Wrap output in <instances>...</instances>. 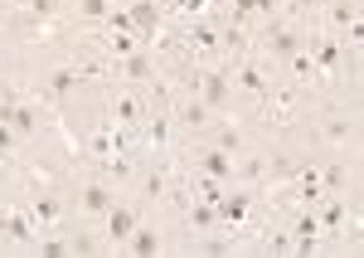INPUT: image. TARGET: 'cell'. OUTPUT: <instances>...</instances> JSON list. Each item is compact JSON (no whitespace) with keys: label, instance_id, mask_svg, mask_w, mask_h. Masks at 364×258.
<instances>
[{"label":"cell","instance_id":"cell-1","mask_svg":"<svg viewBox=\"0 0 364 258\" xmlns=\"http://www.w3.org/2000/svg\"><path fill=\"white\" fill-rule=\"evenodd\" d=\"M199 171L214 175V180H228V175H233V156H228L224 146H214V151H199Z\"/></svg>","mask_w":364,"mask_h":258},{"label":"cell","instance_id":"cell-2","mask_svg":"<svg viewBox=\"0 0 364 258\" xmlns=\"http://www.w3.org/2000/svg\"><path fill=\"white\" fill-rule=\"evenodd\" d=\"M199 93H204L209 108H224L228 103V78L224 73H199Z\"/></svg>","mask_w":364,"mask_h":258},{"label":"cell","instance_id":"cell-3","mask_svg":"<svg viewBox=\"0 0 364 258\" xmlns=\"http://www.w3.org/2000/svg\"><path fill=\"white\" fill-rule=\"evenodd\" d=\"M127 15H132V29H136V34H151V29L161 25V10H156V0H136Z\"/></svg>","mask_w":364,"mask_h":258},{"label":"cell","instance_id":"cell-4","mask_svg":"<svg viewBox=\"0 0 364 258\" xmlns=\"http://www.w3.org/2000/svg\"><path fill=\"white\" fill-rule=\"evenodd\" d=\"M214 215H219V225H243L248 220V195H224L214 205Z\"/></svg>","mask_w":364,"mask_h":258},{"label":"cell","instance_id":"cell-5","mask_svg":"<svg viewBox=\"0 0 364 258\" xmlns=\"http://www.w3.org/2000/svg\"><path fill=\"white\" fill-rule=\"evenodd\" d=\"M132 229H136V215H132V210H107V234H112V239H132Z\"/></svg>","mask_w":364,"mask_h":258},{"label":"cell","instance_id":"cell-6","mask_svg":"<svg viewBox=\"0 0 364 258\" xmlns=\"http://www.w3.org/2000/svg\"><path fill=\"white\" fill-rule=\"evenodd\" d=\"M0 122H10L15 132H34V122H39V117L29 113V108H15V103H0Z\"/></svg>","mask_w":364,"mask_h":258},{"label":"cell","instance_id":"cell-7","mask_svg":"<svg viewBox=\"0 0 364 258\" xmlns=\"http://www.w3.org/2000/svg\"><path fill=\"white\" fill-rule=\"evenodd\" d=\"M83 210L87 215H107V210H112V190H107V185H87L83 190Z\"/></svg>","mask_w":364,"mask_h":258},{"label":"cell","instance_id":"cell-8","mask_svg":"<svg viewBox=\"0 0 364 258\" xmlns=\"http://www.w3.org/2000/svg\"><path fill=\"white\" fill-rule=\"evenodd\" d=\"M132 254H136V258L161 254V234H156V229H132Z\"/></svg>","mask_w":364,"mask_h":258},{"label":"cell","instance_id":"cell-9","mask_svg":"<svg viewBox=\"0 0 364 258\" xmlns=\"http://www.w3.org/2000/svg\"><path fill=\"white\" fill-rule=\"evenodd\" d=\"M267 49H272V54H282V58H291L296 49H301V39H296L291 29H272V34H267Z\"/></svg>","mask_w":364,"mask_h":258},{"label":"cell","instance_id":"cell-10","mask_svg":"<svg viewBox=\"0 0 364 258\" xmlns=\"http://www.w3.org/2000/svg\"><path fill=\"white\" fill-rule=\"evenodd\" d=\"M78 83H83V68H58L54 78H49V88H54V93H73Z\"/></svg>","mask_w":364,"mask_h":258},{"label":"cell","instance_id":"cell-11","mask_svg":"<svg viewBox=\"0 0 364 258\" xmlns=\"http://www.w3.org/2000/svg\"><path fill=\"white\" fill-rule=\"evenodd\" d=\"M190 225H195V229H214V225H219L214 205H209V200H204V205H195V210H190Z\"/></svg>","mask_w":364,"mask_h":258},{"label":"cell","instance_id":"cell-12","mask_svg":"<svg viewBox=\"0 0 364 258\" xmlns=\"http://www.w3.org/2000/svg\"><path fill=\"white\" fill-rule=\"evenodd\" d=\"M112 117H117V122H136V117H141V103H136V98H117V103H112Z\"/></svg>","mask_w":364,"mask_h":258},{"label":"cell","instance_id":"cell-13","mask_svg":"<svg viewBox=\"0 0 364 258\" xmlns=\"http://www.w3.org/2000/svg\"><path fill=\"white\" fill-rule=\"evenodd\" d=\"M34 220H39V225H54V220H58V205L49 200V195H39V200H34Z\"/></svg>","mask_w":364,"mask_h":258},{"label":"cell","instance_id":"cell-14","mask_svg":"<svg viewBox=\"0 0 364 258\" xmlns=\"http://www.w3.org/2000/svg\"><path fill=\"white\" fill-rule=\"evenodd\" d=\"M301 200H311V205L321 200V175L316 171H301Z\"/></svg>","mask_w":364,"mask_h":258},{"label":"cell","instance_id":"cell-15","mask_svg":"<svg viewBox=\"0 0 364 258\" xmlns=\"http://www.w3.org/2000/svg\"><path fill=\"white\" fill-rule=\"evenodd\" d=\"M107 0H78V15H87V20H107Z\"/></svg>","mask_w":364,"mask_h":258},{"label":"cell","instance_id":"cell-16","mask_svg":"<svg viewBox=\"0 0 364 258\" xmlns=\"http://www.w3.org/2000/svg\"><path fill=\"white\" fill-rule=\"evenodd\" d=\"M122 73H127V78H146V73H151V63H146L141 54H127V63H122Z\"/></svg>","mask_w":364,"mask_h":258},{"label":"cell","instance_id":"cell-17","mask_svg":"<svg viewBox=\"0 0 364 258\" xmlns=\"http://www.w3.org/2000/svg\"><path fill=\"white\" fill-rule=\"evenodd\" d=\"M5 234L10 239H29V220L25 215H5Z\"/></svg>","mask_w":364,"mask_h":258},{"label":"cell","instance_id":"cell-18","mask_svg":"<svg viewBox=\"0 0 364 258\" xmlns=\"http://www.w3.org/2000/svg\"><path fill=\"white\" fill-rule=\"evenodd\" d=\"M238 88H248V93H262V88H267V78H262L257 68H243V73H238Z\"/></svg>","mask_w":364,"mask_h":258},{"label":"cell","instance_id":"cell-19","mask_svg":"<svg viewBox=\"0 0 364 258\" xmlns=\"http://www.w3.org/2000/svg\"><path fill=\"white\" fill-rule=\"evenodd\" d=\"M107 25H112V34H132V15L127 10H107Z\"/></svg>","mask_w":364,"mask_h":258},{"label":"cell","instance_id":"cell-20","mask_svg":"<svg viewBox=\"0 0 364 258\" xmlns=\"http://www.w3.org/2000/svg\"><path fill=\"white\" fill-rule=\"evenodd\" d=\"M185 122H190V127H204V122H209V103H190V108H185Z\"/></svg>","mask_w":364,"mask_h":258},{"label":"cell","instance_id":"cell-21","mask_svg":"<svg viewBox=\"0 0 364 258\" xmlns=\"http://www.w3.org/2000/svg\"><path fill=\"white\" fill-rule=\"evenodd\" d=\"M107 44H112V54H136V39H132V34H112V39H107Z\"/></svg>","mask_w":364,"mask_h":258},{"label":"cell","instance_id":"cell-22","mask_svg":"<svg viewBox=\"0 0 364 258\" xmlns=\"http://www.w3.org/2000/svg\"><path fill=\"white\" fill-rule=\"evenodd\" d=\"M190 44H195V49H214V29H209V25H199L195 34H190Z\"/></svg>","mask_w":364,"mask_h":258},{"label":"cell","instance_id":"cell-23","mask_svg":"<svg viewBox=\"0 0 364 258\" xmlns=\"http://www.w3.org/2000/svg\"><path fill=\"white\" fill-rule=\"evenodd\" d=\"M29 15H34V20H49V15H54V0H29Z\"/></svg>","mask_w":364,"mask_h":258},{"label":"cell","instance_id":"cell-24","mask_svg":"<svg viewBox=\"0 0 364 258\" xmlns=\"http://www.w3.org/2000/svg\"><path fill=\"white\" fill-rule=\"evenodd\" d=\"M233 10H238V15H248V10H272V0H233Z\"/></svg>","mask_w":364,"mask_h":258},{"label":"cell","instance_id":"cell-25","mask_svg":"<svg viewBox=\"0 0 364 258\" xmlns=\"http://www.w3.org/2000/svg\"><path fill=\"white\" fill-rule=\"evenodd\" d=\"M291 73H296V78H301V83H306V78H311V58L291 54Z\"/></svg>","mask_w":364,"mask_h":258},{"label":"cell","instance_id":"cell-26","mask_svg":"<svg viewBox=\"0 0 364 258\" xmlns=\"http://www.w3.org/2000/svg\"><path fill=\"white\" fill-rule=\"evenodd\" d=\"M146 195L161 200V195H166V175H151V180H146Z\"/></svg>","mask_w":364,"mask_h":258},{"label":"cell","instance_id":"cell-27","mask_svg":"<svg viewBox=\"0 0 364 258\" xmlns=\"http://www.w3.org/2000/svg\"><path fill=\"white\" fill-rule=\"evenodd\" d=\"M151 146H166V117L151 122Z\"/></svg>","mask_w":364,"mask_h":258},{"label":"cell","instance_id":"cell-28","mask_svg":"<svg viewBox=\"0 0 364 258\" xmlns=\"http://www.w3.org/2000/svg\"><path fill=\"white\" fill-rule=\"evenodd\" d=\"M10 146H15V127H10V122H0V156H5Z\"/></svg>","mask_w":364,"mask_h":258},{"label":"cell","instance_id":"cell-29","mask_svg":"<svg viewBox=\"0 0 364 258\" xmlns=\"http://www.w3.org/2000/svg\"><path fill=\"white\" fill-rule=\"evenodd\" d=\"M336 58H340L336 44H321V68H336Z\"/></svg>","mask_w":364,"mask_h":258},{"label":"cell","instance_id":"cell-30","mask_svg":"<svg viewBox=\"0 0 364 258\" xmlns=\"http://www.w3.org/2000/svg\"><path fill=\"white\" fill-rule=\"evenodd\" d=\"M44 254H49V258H63V254H73V249H68V244H58V239H49V244H44Z\"/></svg>","mask_w":364,"mask_h":258},{"label":"cell","instance_id":"cell-31","mask_svg":"<svg viewBox=\"0 0 364 258\" xmlns=\"http://www.w3.org/2000/svg\"><path fill=\"white\" fill-rule=\"evenodd\" d=\"M219 146H224V151H233V146H238V132H233V127H224V137H219Z\"/></svg>","mask_w":364,"mask_h":258},{"label":"cell","instance_id":"cell-32","mask_svg":"<svg viewBox=\"0 0 364 258\" xmlns=\"http://www.w3.org/2000/svg\"><path fill=\"white\" fill-rule=\"evenodd\" d=\"M296 5H321V0H296Z\"/></svg>","mask_w":364,"mask_h":258}]
</instances>
